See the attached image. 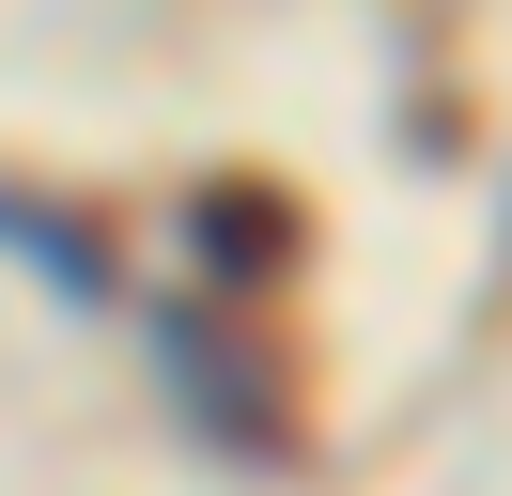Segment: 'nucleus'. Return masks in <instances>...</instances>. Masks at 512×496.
Returning <instances> with one entry per match:
<instances>
[{"label":"nucleus","instance_id":"nucleus-2","mask_svg":"<svg viewBox=\"0 0 512 496\" xmlns=\"http://www.w3.org/2000/svg\"><path fill=\"white\" fill-rule=\"evenodd\" d=\"M187 248H202V279H233V295H264V279L311 248V217H295V186H264V171H218L187 202Z\"/></svg>","mask_w":512,"mask_h":496},{"label":"nucleus","instance_id":"nucleus-1","mask_svg":"<svg viewBox=\"0 0 512 496\" xmlns=\"http://www.w3.org/2000/svg\"><path fill=\"white\" fill-rule=\"evenodd\" d=\"M171 403H187L233 465H295V388H280V357L233 341V326H202V310L171 326Z\"/></svg>","mask_w":512,"mask_h":496},{"label":"nucleus","instance_id":"nucleus-3","mask_svg":"<svg viewBox=\"0 0 512 496\" xmlns=\"http://www.w3.org/2000/svg\"><path fill=\"white\" fill-rule=\"evenodd\" d=\"M0 233L32 248V264H47V279H63V295H109V248H94V217H47V202H32V186H0Z\"/></svg>","mask_w":512,"mask_h":496}]
</instances>
